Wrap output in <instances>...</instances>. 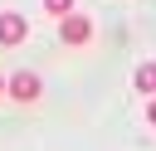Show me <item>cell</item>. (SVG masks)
I'll list each match as a JSON object with an SVG mask.
<instances>
[{
  "mask_svg": "<svg viewBox=\"0 0 156 151\" xmlns=\"http://www.w3.org/2000/svg\"><path fill=\"white\" fill-rule=\"evenodd\" d=\"M136 93H151V97H156V58L136 68Z\"/></svg>",
  "mask_w": 156,
  "mask_h": 151,
  "instance_id": "cell-4",
  "label": "cell"
},
{
  "mask_svg": "<svg viewBox=\"0 0 156 151\" xmlns=\"http://www.w3.org/2000/svg\"><path fill=\"white\" fill-rule=\"evenodd\" d=\"M146 122H151V127H156V97H151V102H146Z\"/></svg>",
  "mask_w": 156,
  "mask_h": 151,
  "instance_id": "cell-6",
  "label": "cell"
},
{
  "mask_svg": "<svg viewBox=\"0 0 156 151\" xmlns=\"http://www.w3.org/2000/svg\"><path fill=\"white\" fill-rule=\"evenodd\" d=\"M44 10H49V15H63V19H68V15H73V0H44Z\"/></svg>",
  "mask_w": 156,
  "mask_h": 151,
  "instance_id": "cell-5",
  "label": "cell"
},
{
  "mask_svg": "<svg viewBox=\"0 0 156 151\" xmlns=\"http://www.w3.org/2000/svg\"><path fill=\"white\" fill-rule=\"evenodd\" d=\"M39 93H44V83H39V73H29V68H20V73L10 78V97H15V102H34Z\"/></svg>",
  "mask_w": 156,
  "mask_h": 151,
  "instance_id": "cell-1",
  "label": "cell"
},
{
  "mask_svg": "<svg viewBox=\"0 0 156 151\" xmlns=\"http://www.w3.org/2000/svg\"><path fill=\"white\" fill-rule=\"evenodd\" d=\"M5 93H10V83H5V78H0V97H5Z\"/></svg>",
  "mask_w": 156,
  "mask_h": 151,
  "instance_id": "cell-7",
  "label": "cell"
},
{
  "mask_svg": "<svg viewBox=\"0 0 156 151\" xmlns=\"http://www.w3.org/2000/svg\"><path fill=\"white\" fill-rule=\"evenodd\" d=\"M58 34H63V44H88V39H93V19H88V15H68V19L58 24Z\"/></svg>",
  "mask_w": 156,
  "mask_h": 151,
  "instance_id": "cell-3",
  "label": "cell"
},
{
  "mask_svg": "<svg viewBox=\"0 0 156 151\" xmlns=\"http://www.w3.org/2000/svg\"><path fill=\"white\" fill-rule=\"evenodd\" d=\"M24 34H29V19H24V15H15V10L0 15V44H5V49L24 44Z\"/></svg>",
  "mask_w": 156,
  "mask_h": 151,
  "instance_id": "cell-2",
  "label": "cell"
}]
</instances>
